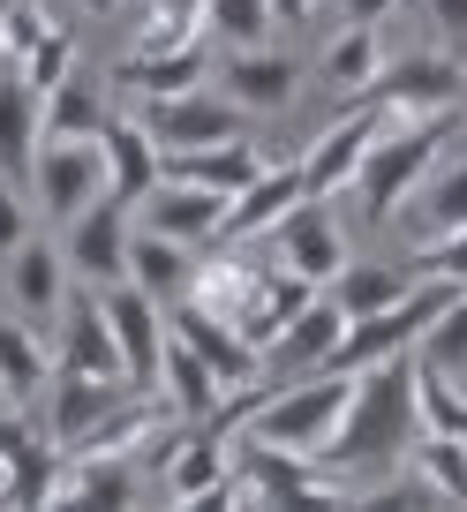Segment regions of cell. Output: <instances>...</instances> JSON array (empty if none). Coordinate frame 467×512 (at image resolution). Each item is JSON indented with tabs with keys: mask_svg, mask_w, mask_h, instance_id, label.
Here are the masks:
<instances>
[{
	"mask_svg": "<svg viewBox=\"0 0 467 512\" xmlns=\"http://www.w3.org/2000/svg\"><path fill=\"white\" fill-rule=\"evenodd\" d=\"M415 354H422L430 369H445V377H467V287L430 317V332H422Z\"/></svg>",
	"mask_w": 467,
	"mask_h": 512,
	"instance_id": "836d02e7",
	"label": "cell"
},
{
	"mask_svg": "<svg viewBox=\"0 0 467 512\" xmlns=\"http://www.w3.org/2000/svg\"><path fill=\"white\" fill-rule=\"evenodd\" d=\"M294 83H302V68L272 46H226V61H219V91L242 113H287Z\"/></svg>",
	"mask_w": 467,
	"mask_h": 512,
	"instance_id": "5bb4252c",
	"label": "cell"
},
{
	"mask_svg": "<svg viewBox=\"0 0 467 512\" xmlns=\"http://www.w3.org/2000/svg\"><path fill=\"white\" fill-rule=\"evenodd\" d=\"M189 241H174V234H151V226H136V241H129V279L144 294H159V302H181L189 294Z\"/></svg>",
	"mask_w": 467,
	"mask_h": 512,
	"instance_id": "83f0119b",
	"label": "cell"
},
{
	"mask_svg": "<svg viewBox=\"0 0 467 512\" xmlns=\"http://www.w3.org/2000/svg\"><path fill=\"white\" fill-rule=\"evenodd\" d=\"M0 46H8V0H0Z\"/></svg>",
	"mask_w": 467,
	"mask_h": 512,
	"instance_id": "ee69618b",
	"label": "cell"
},
{
	"mask_svg": "<svg viewBox=\"0 0 467 512\" xmlns=\"http://www.w3.org/2000/svg\"><path fill=\"white\" fill-rule=\"evenodd\" d=\"M445 136H452V113H422V121H392L385 136H377V151L362 159V174H355L362 219H370V226H385L392 211H400L407 196L422 189V174H430V166L445 159Z\"/></svg>",
	"mask_w": 467,
	"mask_h": 512,
	"instance_id": "7a4b0ae2",
	"label": "cell"
},
{
	"mask_svg": "<svg viewBox=\"0 0 467 512\" xmlns=\"http://www.w3.org/2000/svg\"><path fill=\"white\" fill-rule=\"evenodd\" d=\"M46 136H106V113H98L91 76H68L46 91Z\"/></svg>",
	"mask_w": 467,
	"mask_h": 512,
	"instance_id": "d6a6232c",
	"label": "cell"
},
{
	"mask_svg": "<svg viewBox=\"0 0 467 512\" xmlns=\"http://www.w3.org/2000/svg\"><path fill=\"white\" fill-rule=\"evenodd\" d=\"M98 144H106V196L144 204V196L166 181V151H159V136H151L144 121H106Z\"/></svg>",
	"mask_w": 467,
	"mask_h": 512,
	"instance_id": "d6986e66",
	"label": "cell"
},
{
	"mask_svg": "<svg viewBox=\"0 0 467 512\" xmlns=\"http://www.w3.org/2000/svg\"><path fill=\"white\" fill-rule=\"evenodd\" d=\"M16 68H23V83H31L38 98H46L53 83H68V76H76V31H68V23H53V31L38 38V46L23 53Z\"/></svg>",
	"mask_w": 467,
	"mask_h": 512,
	"instance_id": "e575fe53",
	"label": "cell"
},
{
	"mask_svg": "<svg viewBox=\"0 0 467 512\" xmlns=\"http://www.w3.org/2000/svg\"><path fill=\"white\" fill-rule=\"evenodd\" d=\"M159 384H166V407H174L181 422H204L211 407L226 400L219 369H211L204 354L189 347V339H174V324H166V362H159Z\"/></svg>",
	"mask_w": 467,
	"mask_h": 512,
	"instance_id": "cb8c5ba5",
	"label": "cell"
},
{
	"mask_svg": "<svg viewBox=\"0 0 467 512\" xmlns=\"http://www.w3.org/2000/svg\"><path fill=\"white\" fill-rule=\"evenodd\" d=\"M422 437V407H415V354H392V362L355 369V407L339 422V437L324 445V467H332L347 490H370L385 467H400V445Z\"/></svg>",
	"mask_w": 467,
	"mask_h": 512,
	"instance_id": "6da1fadb",
	"label": "cell"
},
{
	"mask_svg": "<svg viewBox=\"0 0 467 512\" xmlns=\"http://www.w3.org/2000/svg\"><path fill=\"white\" fill-rule=\"evenodd\" d=\"M83 8H98V16H106V8H121V0H83Z\"/></svg>",
	"mask_w": 467,
	"mask_h": 512,
	"instance_id": "7bdbcfd3",
	"label": "cell"
},
{
	"mask_svg": "<svg viewBox=\"0 0 467 512\" xmlns=\"http://www.w3.org/2000/svg\"><path fill=\"white\" fill-rule=\"evenodd\" d=\"M407 460H415V490L422 497H437V505H467V437L422 430Z\"/></svg>",
	"mask_w": 467,
	"mask_h": 512,
	"instance_id": "f546056e",
	"label": "cell"
},
{
	"mask_svg": "<svg viewBox=\"0 0 467 512\" xmlns=\"http://www.w3.org/2000/svg\"><path fill=\"white\" fill-rule=\"evenodd\" d=\"M272 264L317 279V287H332V279L347 272V234H339V219L324 211V196H302V204L272 226Z\"/></svg>",
	"mask_w": 467,
	"mask_h": 512,
	"instance_id": "52a82bcc",
	"label": "cell"
},
{
	"mask_svg": "<svg viewBox=\"0 0 467 512\" xmlns=\"http://www.w3.org/2000/svg\"><path fill=\"white\" fill-rule=\"evenodd\" d=\"M452 294H460V287H445V279H415L392 309H377V317H347V332H339V347H332L324 369H370V362H392V354H415L422 332H430V317L452 302Z\"/></svg>",
	"mask_w": 467,
	"mask_h": 512,
	"instance_id": "277c9868",
	"label": "cell"
},
{
	"mask_svg": "<svg viewBox=\"0 0 467 512\" xmlns=\"http://www.w3.org/2000/svg\"><path fill=\"white\" fill-rule=\"evenodd\" d=\"M68 249H46V241H23L16 256H8V294H16V309L23 317H61L68 309Z\"/></svg>",
	"mask_w": 467,
	"mask_h": 512,
	"instance_id": "7402d4cb",
	"label": "cell"
},
{
	"mask_svg": "<svg viewBox=\"0 0 467 512\" xmlns=\"http://www.w3.org/2000/svg\"><path fill=\"white\" fill-rule=\"evenodd\" d=\"M8 497H16V460L0 452V505H8Z\"/></svg>",
	"mask_w": 467,
	"mask_h": 512,
	"instance_id": "b9f144b4",
	"label": "cell"
},
{
	"mask_svg": "<svg viewBox=\"0 0 467 512\" xmlns=\"http://www.w3.org/2000/svg\"><path fill=\"white\" fill-rule=\"evenodd\" d=\"M46 384H53V362H46V347H38V332L23 317H0V400L31 415Z\"/></svg>",
	"mask_w": 467,
	"mask_h": 512,
	"instance_id": "4316f807",
	"label": "cell"
},
{
	"mask_svg": "<svg viewBox=\"0 0 467 512\" xmlns=\"http://www.w3.org/2000/svg\"><path fill=\"white\" fill-rule=\"evenodd\" d=\"M407 287H415V264H355V256H347V272L332 279V302L347 309V317H377V309H392Z\"/></svg>",
	"mask_w": 467,
	"mask_h": 512,
	"instance_id": "f1b7e54d",
	"label": "cell"
},
{
	"mask_svg": "<svg viewBox=\"0 0 467 512\" xmlns=\"http://www.w3.org/2000/svg\"><path fill=\"white\" fill-rule=\"evenodd\" d=\"M136 384L129 377H91V369H53V384H46V437L53 445H76L83 430H98V422L113 415V407L129 400Z\"/></svg>",
	"mask_w": 467,
	"mask_h": 512,
	"instance_id": "8fae6325",
	"label": "cell"
},
{
	"mask_svg": "<svg viewBox=\"0 0 467 512\" xmlns=\"http://www.w3.org/2000/svg\"><path fill=\"white\" fill-rule=\"evenodd\" d=\"M430 23H437L445 38H460V46H467V0H430Z\"/></svg>",
	"mask_w": 467,
	"mask_h": 512,
	"instance_id": "f35d334b",
	"label": "cell"
},
{
	"mask_svg": "<svg viewBox=\"0 0 467 512\" xmlns=\"http://www.w3.org/2000/svg\"><path fill=\"white\" fill-rule=\"evenodd\" d=\"M339 332H347V309L332 302V287L317 294V302L302 309V317H287V332L264 347V369H324L339 347Z\"/></svg>",
	"mask_w": 467,
	"mask_h": 512,
	"instance_id": "44dd1931",
	"label": "cell"
},
{
	"mask_svg": "<svg viewBox=\"0 0 467 512\" xmlns=\"http://www.w3.org/2000/svg\"><path fill=\"white\" fill-rule=\"evenodd\" d=\"M196 38H211V8L204 0H151L129 53H174V46H196Z\"/></svg>",
	"mask_w": 467,
	"mask_h": 512,
	"instance_id": "4dcf8cb0",
	"label": "cell"
},
{
	"mask_svg": "<svg viewBox=\"0 0 467 512\" xmlns=\"http://www.w3.org/2000/svg\"><path fill=\"white\" fill-rule=\"evenodd\" d=\"M53 369L129 377V362H121V339H113V317H106V287L68 294V309H61V362H53Z\"/></svg>",
	"mask_w": 467,
	"mask_h": 512,
	"instance_id": "2e32d148",
	"label": "cell"
},
{
	"mask_svg": "<svg viewBox=\"0 0 467 512\" xmlns=\"http://www.w3.org/2000/svg\"><path fill=\"white\" fill-rule=\"evenodd\" d=\"M106 317H113V339H121V362H129V384H159V362H166V317H159V294H144L136 279L106 287Z\"/></svg>",
	"mask_w": 467,
	"mask_h": 512,
	"instance_id": "4fadbf2b",
	"label": "cell"
},
{
	"mask_svg": "<svg viewBox=\"0 0 467 512\" xmlns=\"http://www.w3.org/2000/svg\"><path fill=\"white\" fill-rule=\"evenodd\" d=\"M317 76H324V91H332V98H370V91H377V76H385V46H377V23H347V31L324 46Z\"/></svg>",
	"mask_w": 467,
	"mask_h": 512,
	"instance_id": "d4e9b609",
	"label": "cell"
},
{
	"mask_svg": "<svg viewBox=\"0 0 467 512\" xmlns=\"http://www.w3.org/2000/svg\"><path fill=\"white\" fill-rule=\"evenodd\" d=\"M400 211H407V234L415 241H437L452 226H467V159H437Z\"/></svg>",
	"mask_w": 467,
	"mask_h": 512,
	"instance_id": "603a6c76",
	"label": "cell"
},
{
	"mask_svg": "<svg viewBox=\"0 0 467 512\" xmlns=\"http://www.w3.org/2000/svg\"><path fill=\"white\" fill-rule=\"evenodd\" d=\"M347 407H355V369H317V384L264 392V407L249 415L242 437H264V445H287V452H309V460H324V445L339 437Z\"/></svg>",
	"mask_w": 467,
	"mask_h": 512,
	"instance_id": "3957f363",
	"label": "cell"
},
{
	"mask_svg": "<svg viewBox=\"0 0 467 512\" xmlns=\"http://www.w3.org/2000/svg\"><path fill=\"white\" fill-rule=\"evenodd\" d=\"M392 128V113H385V98H347V113H339L332 128H317L302 144V166H309V189L317 196H332V189H355V174H362V159L377 151V136Z\"/></svg>",
	"mask_w": 467,
	"mask_h": 512,
	"instance_id": "5b68a950",
	"label": "cell"
},
{
	"mask_svg": "<svg viewBox=\"0 0 467 512\" xmlns=\"http://www.w3.org/2000/svg\"><path fill=\"white\" fill-rule=\"evenodd\" d=\"M204 76H211V38L174 46V53H129V61H121V83H129L136 98H181Z\"/></svg>",
	"mask_w": 467,
	"mask_h": 512,
	"instance_id": "484cf974",
	"label": "cell"
},
{
	"mask_svg": "<svg viewBox=\"0 0 467 512\" xmlns=\"http://www.w3.org/2000/svg\"><path fill=\"white\" fill-rule=\"evenodd\" d=\"M129 241H136L129 204H121V196H98L91 211L68 219V264H76L91 287H121V279H129Z\"/></svg>",
	"mask_w": 467,
	"mask_h": 512,
	"instance_id": "9c48e42d",
	"label": "cell"
},
{
	"mask_svg": "<svg viewBox=\"0 0 467 512\" xmlns=\"http://www.w3.org/2000/svg\"><path fill=\"white\" fill-rule=\"evenodd\" d=\"M415 407H422V430L437 437H467V392L445 377V369H430L415 354Z\"/></svg>",
	"mask_w": 467,
	"mask_h": 512,
	"instance_id": "1f68e13d",
	"label": "cell"
},
{
	"mask_svg": "<svg viewBox=\"0 0 467 512\" xmlns=\"http://www.w3.org/2000/svg\"><path fill=\"white\" fill-rule=\"evenodd\" d=\"M226 204L234 196H219V189H196V181H174L166 174L159 189L144 196V226L151 234H174V241H226Z\"/></svg>",
	"mask_w": 467,
	"mask_h": 512,
	"instance_id": "e0dca14e",
	"label": "cell"
},
{
	"mask_svg": "<svg viewBox=\"0 0 467 512\" xmlns=\"http://www.w3.org/2000/svg\"><path fill=\"white\" fill-rule=\"evenodd\" d=\"M385 8H400V0H347V23H385Z\"/></svg>",
	"mask_w": 467,
	"mask_h": 512,
	"instance_id": "ab89813d",
	"label": "cell"
},
{
	"mask_svg": "<svg viewBox=\"0 0 467 512\" xmlns=\"http://www.w3.org/2000/svg\"><path fill=\"white\" fill-rule=\"evenodd\" d=\"M166 324H174V339H189V347L204 354L211 369H219L226 392H234V384H257V377H264V347H257V339H242L234 324L219 317V309H204V302H189V294H181Z\"/></svg>",
	"mask_w": 467,
	"mask_h": 512,
	"instance_id": "7c38bea8",
	"label": "cell"
},
{
	"mask_svg": "<svg viewBox=\"0 0 467 512\" xmlns=\"http://www.w3.org/2000/svg\"><path fill=\"white\" fill-rule=\"evenodd\" d=\"M415 279H445V287H467V226L437 241H415Z\"/></svg>",
	"mask_w": 467,
	"mask_h": 512,
	"instance_id": "8d00e7d4",
	"label": "cell"
},
{
	"mask_svg": "<svg viewBox=\"0 0 467 512\" xmlns=\"http://www.w3.org/2000/svg\"><path fill=\"white\" fill-rule=\"evenodd\" d=\"M460 83V61H445V53H400L377 76V98L392 121H422V113H460Z\"/></svg>",
	"mask_w": 467,
	"mask_h": 512,
	"instance_id": "ba28073f",
	"label": "cell"
},
{
	"mask_svg": "<svg viewBox=\"0 0 467 512\" xmlns=\"http://www.w3.org/2000/svg\"><path fill=\"white\" fill-rule=\"evenodd\" d=\"M264 166H272V159H264L257 144H242V136H226V144L166 151V174H174V181H196V189H219V196H242Z\"/></svg>",
	"mask_w": 467,
	"mask_h": 512,
	"instance_id": "ffe728a7",
	"label": "cell"
},
{
	"mask_svg": "<svg viewBox=\"0 0 467 512\" xmlns=\"http://www.w3.org/2000/svg\"><path fill=\"white\" fill-rule=\"evenodd\" d=\"M302 196H317L309 189V166L302 159H287V166H264L257 181H249L234 204H226V241H249V234H272L279 219H287Z\"/></svg>",
	"mask_w": 467,
	"mask_h": 512,
	"instance_id": "ac0fdd59",
	"label": "cell"
},
{
	"mask_svg": "<svg viewBox=\"0 0 467 512\" xmlns=\"http://www.w3.org/2000/svg\"><path fill=\"white\" fill-rule=\"evenodd\" d=\"M38 144H46V98L23 83L16 61H0V181H31Z\"/></svg>",
	"mask_w": 467,
	"mask_h": 512,
	"instance_id": "9a60e30c",
	"label": "cell"
},
{
	"mask_svg": "<svg viewBox=\"0 0 467 512\" xmlns=\"http://www.w3.org/2000/svg\"><path fill=\"white\" fill-rule=\"evenodd\" d=\"M317 16V0H272V23H309Z\"/></svg>",
	"mask_w": 467,
	"mask_h": 512,
	"instance_id": "60d3db41",
	"label": "cell"
},
{
	"mask_svg": "<svg viewBox=\"0 0 467 512\" xmlns=\"http://www.w3.org/2000/svg\"><path fill=\"white\" fill-rule=\"evenodd\" d=\"M136 121L159 136V151H189V144H226L234 121H242V106L226 91H181V98H144Z\"/></svg>",
	"mask_w": 467,
	"mask_h": 512,
	"instance_id": "30bf717a",
	"label": "cell"
},
{
	"mask_svg": "<svg viewBox=\"0 0 467 512\" xmlns=\"http://www.w3.org/2000/svg\"><path fill=\"white\" fill-rule=\"evenodd\" d=\"M204 8L226 46H264V31H272V0H204Z\"/></svg>",
	"mask_w": 467,
	"mask_h": 512,
	"instance_id": "d590c367",
	"label": "cell"
},
{
	"mask_svg": "<svg viewBox=\"0 0 467 512\" xmlns=\"http://www.w3.org/2000/svg\"><path fill=\"white\" fill-rule=\"evenodd\" d=\"M23 241H31V211H23L16 181H0V256H16Z\"/></svg>",
	"mask_w": 467,
	"mask_h": 512,
	"instance_id": "74e56055",
	"label": "cell"
},
{
	"mask_svg": "<svg viewBox=\"0 0 467 512\" xmlns=\"http://www.w3.org/2000/svg\"><path fill=\"white\" fill-rule=\"evenodd\" d=\"M31 189H38V211L46 219H76L106 196V144L98 136H46L38 144V166H31Z\"/></svg>",
	"mask_w": 467,
	"mask_h": 512,
	"instance_id": "8992f818",
	"label": "cell"
}]
</instances>
